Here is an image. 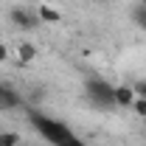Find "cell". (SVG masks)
<instances>
[{
	"instance_id": "52a82bcc",
	"label": "cell",
	"mask_w": 146,
	"mask_h": 146,
	"mask_svg": "<svg viewBox=\"0 0 146 146\" xmlns=\"http://www.w3.org/2000/svg\"><path fill=\"white\" fill-rule=\"evenodd\" d=\"M39 20H48V23H56V20H59V14H56L54 9L42 6V9H39Z\"/></svg>"
},
{
	"instance_id": "3957f363",
	"label": "cell",
	"mask_w": 146,
	"mask_h": 146,
	"mask_svg": "<svg viewBox=\"0 0 146 146\" xmlns=\"http://www.w3.org/2000/svg\"><path fill=\"white\" fill-rule=\"evenodd\" d=\"M11 20H14V25H20L23 31H34V28H39V14H34V11H25V9H14L11 11Z\"/></svg>"
},
{
	"instance_id": "30bf717a",
	"label": "cell",
	"mask_w": 146,
	"mask_h": 146,
	"mask_svg": "<svg viewBox=\"0 0 146 146\" xmlns=\"http://www.w3.org/2000/svg\"><path fill=\"white\" fill-rule=\"evenodd\" d=\"M135 93H138V96H141V98H143V101H146V82H141V84L135 87Z\"/></svg>"
},
{
	"instance_id": "9c48e42d",
	"label": "cell",
	"mask_w": 146,
	"mask_h": 146,
	"mask_svg": "<svg viewBox=\"0 0 146 146\" xmlns=\"http://www.w3.org/2000/svg\"><path fill=\"white\" fill-rule=\"evenodd\" d=\"M17 135H14V132H3V135H0V146H17Z\"/></svg>"
},
{
	"instance_id": "4fadbf2b",
	"label": "cell",
	"mask_w": 146,
	"mask_h": 146,
	"mask_svg": "<svg viewBox=\"0 0 146 146\" xmlns=\"http://www.w3.org/2000/svg\"><path fill=\"white\" fill-rule=\"evenodd\" d=\"M101 3H112V0H101Z\"/></svg>"
},
{
	"instance_id": "5b68a950",
	"label": "cell",
	"mask_w": 146,
	"mask_h": 146,
	"mask_svg": "<svg viewBox=\"0 0 146 146\" xmlns=\"http://www.w3.org/2000/svg\"><path fill=\"white\" fill-rule=\"evenodd\" d=\"M135 96L138 93L129 90V87H115V101L118 104H135Z\"/></svg>"
},
{
	"instance_id": "ba28073f",
	"label": "cell",
	"mask_w": 146,
	"mask_h": 146,
	"mask_svg": "<svg viewBox=\"0 0 146 146\" xmlns=\"http://www.w3.org/2000/svg\"><path fill=\"white\" fill-rule=\"evenodd\" d=\"M132 17H135V23H138V25L146 31V9H143V6H138V9L132 11Z\"/></svg>"
},
{
	"instance_id": "8fae6325",
	"label": "cell",
	"mask_w": 146,
	"mask_h": 146,
	"mask_svg": "<svg viewBox=\"0 0 146 146\" xmlns=\"http://www.w3.org/2000/svg\"><path fill=\"white\" fill-rule=\"evenodd\" d=\"M6 56H9V51H6V48H3V45H0V62H3V59H6Z\"/></svg>"
},
{
	"instance_id": "8992f818",
	"label": "cell",
	"mask_w": 146,
	"mask_h": 146,
	"mask_svg": "<svg viewBox=\"0 0 146 146\" xmlns=\"http://www.w3.org/2000/svg\"><path fill=\"white\" fill-rule=\"evenodd\" d=\"M34 56H36L34 45H20V59H23V62H28V59H34Z\"/></svg>"
},
{
	"instance_id": "7c38bea8",
	"label": "cell",
	"mask_w": 146,
	"mask_h": 146,
	"mask_svg": "<svg viewBox=\"0 0 146 146\" xmlns=\"http://www.w3.org/2000/svg\"><path fill=\"white\" fill-rule=\"evenodd\" d=\"M141 6H143V9H146V0H141Z\"/></svg>"
},
{
	"instance_id": "277c9868",
	"label": "cell",
	"mask_w": 146,
	"mask_h": 146,
	"mask_svg": "<svg viewBox=\"0 0 146 146\" xmlns=\"http://www.w3.org/2000/svg\"><path fill=\"white\" fill-rule=\"evenodd\" d=\"M23 107V96L9 84H0V110H17Z\"/></svg>"
},
{
	"instance_id": "7a4b0ae2",
	"label": "cell",
	"mask_w": 146,
	"mask_h": 146,
	"mask_svg": "<svg viewBox=\"0 0 146 146\" xmlns=\"http://www.w3.org/2000/svg\"><path fill=\"white\" fill-rule=\"evenodd\" d=\"M84 90H87V98H90L96 107H104V110H112L118 101H115V87H110L104 79H96L90 76L87 79V84H84Z\"/></svg>"
},
{
	"instance_id": "6da1fadb",
	"label": "cell",
	"mask_w": 146,
	"mask_h": 146,
	"mask_svg": "<svg viewBox=\"0 0 146 146\" xmlns=\"http://www.w3.org/2000/svg\"><path fill=\"white\" fill-rule=\"evenodd\" d=\"M28 118H31V124L36 127V132H42L54 146H84L65 124H59V121H54V118L36 112V110H28Z\"/></svg>"
}]
</instances>
